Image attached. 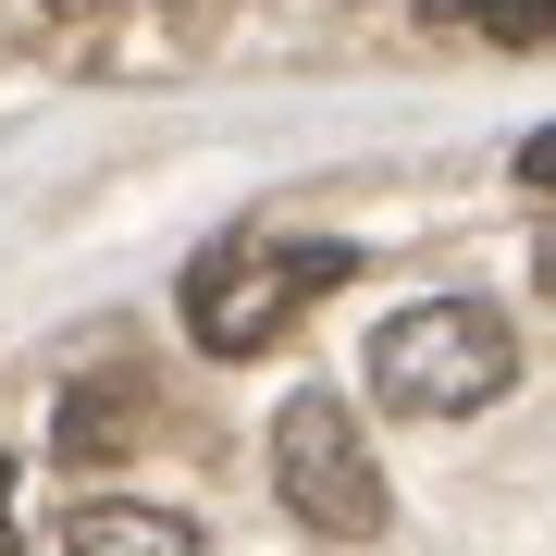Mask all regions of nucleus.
<instances>
[{"mask_svg": "<svg viewBox=\"0 0 556 556\" xmlns=\"http://www.w3.org/2000/svg\"><path fill=\"white\" fill-rule=\"evenodd\" d=\"M346 273H358L346 236H223V248L186 260V334L211 358H260V346L298 334Z\"/></svg>", "mask_w": 556, "mask_h": 556, "instance_id": "obj_1", "label": "nucleus"}, {"mask_svg": "<svg viewBox=\"0 0 556 556\" xmlns=\"http://www.w3.org/2000/svg\"><path fill=\"white\" fill-rule=\"evenodd\" d=\"M507 383H519V334L482 298H420V309H396L371 334V396L408 408V420H470Z\"/></svg>", "mask_w": 556, "mask_h": 556, "instance_id": "obj_2", "label": "nucleus"}, {"mask_svg": "<svg viewBox=\"0 0 556 556\" xmlns=\"http://www.w3.org/2000/svg\"><path fill=\"white\" fill-rule=\"evenodd\" d=\"M273 495L298 507L321 544H371L383 532V457L346 420V396H285L273 408Z\"/></svg>", "mask_w": 556, "mask_h": 556, "instance_id": "obj_3", "label": "nucleus"}, {"mask_svg": "<svg viewBox=\"0 0 556 556\" xmlns=\"http://www.w3.org/2000/svg\"><path fill=\"white\" fill-rule=\"evenodd\" d=\"M149 408H161V396H149V371H124V358H112V371H87L75 396L50 408V457L100 470V457H124V445L149 433Z\"/></svg>", "mask_w": 556, "mask_h": 556, "instance_id": "obj_4", "label": "nucleus"}, {"mask_svg": "<svg viewBox=\"0 0 556 556\" xmlns=\"http://www.w3.org/2000/svg\"><path fill=\"white\" fill-rule=\"evenodd\" d=\"M62 556H199V532H186L174 507H87L75 532H62Z\"/></svg>", "mask_w": 556, "mask_h": 556, "instance_id": "obj_5", "label": "nucleus"}, {"mask_svg": "<svg viewBox=\"0 0 556 556\" xmlns=\"http://www.w3.org/2000/svg\"><path fill=\"white\" fill-rule=\"evenodd\" d=\"M420 25L482 38V50H556V0H420Z\"/></svg>", "mask_w": 556, "mask_h": 556, "instance_id": "obj_6", "label": "nucleus"}, {"mask_svg": "<svg viewBox=\"0 0 556 556\" xmlns=\"http://www.w3.org/2000/svg\"><path fill=\"white\" fill-rule=\"evenodd\" d=\"M519 186H532V199H556V124H544V137H519Z\"/></svg>", "mask_w": 556, "mask_h": 556, "instance_id": "obj_7", "label": "nucleus"}, {"mask_svg": "<svg viewBox=\"0 0 556 556\" xmlns=\"http://www.w3.org/2000/svg\"><path fill=\"white\" fill-rule=\"evenodd\" d=\"M0 556H13V457H0Z\"/></svg>", "mask_w": 556, "mask_h": 556, "instance_id": "obj_8", "label": "nucleus"}, {"mask_svg": "<svg viewBox=\"0 0 556 556\" xmlns=\"http://www.w3.org/2000/svg\"><path fill=\"white\" fill-rule=\"evenodd\" d=\"M532 273H544V298H556V236H544V248H532Z\"/></svg>", "mask_w": 556, "mask_h": 556, "instance_id": "obj_9", "label": "nucleus"}, {"mask_svg": "<svg viewBox=\"0 0 556 556\" xmlns=\"http://www.w3.org/2000/svg\"><path fill=\"white\" fill-rule=\"evenodd\" d=\"M38 13H100V0H38Z\"/></svg>", "mask_w": 556, "mask_h": 556, "instance_id": "obj_10", "label": "nucleus"}]
</instances>
